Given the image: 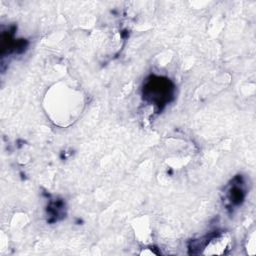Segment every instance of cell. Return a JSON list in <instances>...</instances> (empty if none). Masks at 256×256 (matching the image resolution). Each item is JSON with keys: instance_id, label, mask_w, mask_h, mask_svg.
<instances>
[{"instance_id": "obj_1", "label": "cell", "mask_w": 256, "mask_h": 256, "mask_svg": "<svg viewBox=\"0 0 256 256\" xmlns=\"http://www.w3.org/2000/svg\"><path fill=\"white\" fill-rule=\"evenodd\" d=\"M230 239L223 234H218L209 237L204 243L200 240L201 248L206 249L204 254H222L226 249H229Z\"/></svg>"}]
</instances>
